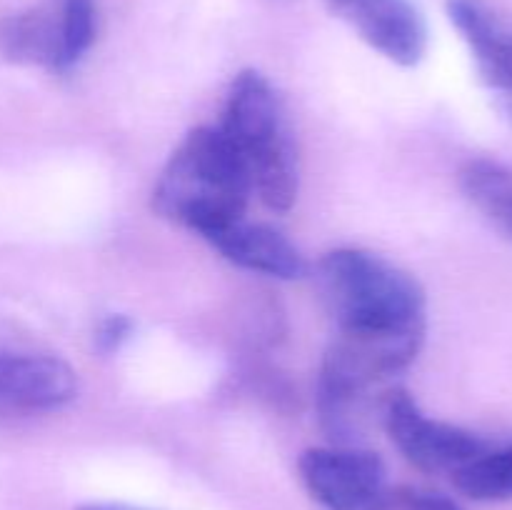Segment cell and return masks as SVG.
I'll list each match as a JSON object with an SVG mask.
<instances>
[{
    "label": "cell",
    "mask_w": 512,
    "mask_h": 510,
    "mask_svg": "<svg viewBox=\"0 0 512 510\" xmlns=\"http://www.w3.org/2000/svg\"><path fill=\"white\" fill-rule=\"evenodd\" d=\"M315 278L338 328L320 365L325 385L365 398L418 358L428 303L413 275L370 250L335 248L320 258Z\"/></svg>",
    "instance_id": "1"
},
{
    "label": "cell",
    "mask_w": 512,
    "mask_h": 510,
    "mask_svg": "<svg viewBox=\"0 0 512 510\" xmlns=\"http://www.w3.org/2000/svg\"><path fill=\"white\" fill-rule=\"evenodd\" d=\"M253 195L243 165L218 128H195L180 140L153 188L160 218L193 230H210L245 218Z\"/></svg>",
    "instance_id": "2"
},
{
    "label": "cell",
    "mask_w": 512,
    "mask_h": 510,
    "mask_svg": "<svg viewBox=\"0 0 512 510\" xmlns=\"http://www.w3.org/2000/svg\"><path fill=\"white\" fill-rule=\"evenodd\" d=\"M220 133L243 165L253 193L270 210L293 208L300 168L283 103L265 75L243 70L230 85Z\"/></svg>",
    "instance_id": "3"
},
{
    "label": "cell",
    "mask_w": 512,
    "mask_h": 510,
    "mask_svg": "<svg viewBox=\"0 0 512 510\" xmlns=\"http://www.w3.org/2000/svg\"><path fill=\"white\" fill-rule=\"evenodd\" d=\"M98 35L95 0H43L0 18V55L13 63L68 73Z\"/></svg>",
    "instance_id": "4"
},
{
    "label": "cell",
    "mask_w": 512,
    "mask_h": 510,
    "mask_svg": "<svg viewBox=\"0 0 512 510\" xmlns=\"http://www.w3.org/2000/svg\"><path fill=\"white\" fill-rule=\"evenodd\" d=\"M383 423L395 448L425 473H450L490 448V440L473 430L430 418L403 388L390 390L383 403Z\"/></svg>",
    "instance_id": "5"
},
{
    "label": "cell",
    "mask_w": 512,
    "mask_h": 510,
    "mask_svg": "<svg viewBox=\"0 0 512 510\" xmlns=\"http://www.w3.org/2000/svg\"><path fill=\"white\" fill-rule=\"evenodd\" d=\"M300 478L325 510H390L393 493L383 460L353 445L310 448L300 455Z\"/></svg>",
    "instance_id": "6"
},
{
    "label": "cell",
    "mask_w": 512,
    "mask_h": 510,
    "mask_svg": "<svg viewBox=\"0 0 512 510\" xmlns=\"http://www.w3.org/2000/svg\"><path fill=\"white\" fill-rule=\"evenodd\" d=\"M78 375L43 353H0V420L53 413L73 403Z\"/></svg>",
    "instance_id": "7"
},
{
    "label": "cell",
    "mask_w": 512,
    "mask_h": 510,
    "mask_svg": "<svg viewBox=\"0 0 512 510\" xmlns=\"http://www.w3.org/2000/svg\"><path fill=\"white\" fill-rule=\"evenodd\" d=\"M365 43L403 68H413L428 50V25L413 0H325Z\"/></svg>",
    "instance_id": "8"
},
{
    "label": "cell",
    "mask_w": 512,
    "mask_h": 510,
    "mask_svg": "<svg viewBox=\"0 0 512 510\" xmlns=\"http://www.w3.org/2000/svg\"><path fill=\"white\" fill-rule=\"evenodd\" d=\"M448 15L473 53L483 83L512 118V23L488 0H448Z\"/></svg>",
    "instance_id": "9"
},
{
    "label": "cell",
    "mask_w": 512,
    "mask_h": 510,
    "mask_svg": "<svg viewBox=\"0 0 512 510\" xmlns=\"http://www.w3.org/2000/svg\"><path fill=\"white\" fill-rule=\"evenodd\" d=\"M203 240H208L225 260L250 273L278 280H298L308 275V260L298 245L273 225L238 218L205 233Z\"/></svg>",
    "instance_id": "10"
},
{
    "label": "cell",
    "mask_w": 512,
    "mask_h": 510,
    "mask_svg": "<svg viewBox=\"0 0 512 510\" xmlns=\"http://www.w3.org/2000/svg\"><path fill=\"white\" fill-rule=\"evenodd\" d=\"M460 188L465 198L512 238V168L490 158H475L460 170Z\"/></svg>",
    "instance_id": "11"
},
{
    "label": "cell",
    "mask_w": 512,
    "mask_h": 510,
    "mask_svg": "<svg viewBox=\"0 0 512 510\" xmlns=\"http://www.w3.org/2000/svg\"><path fill=\"white\" fill-rule=\"evenodd\" d=\"M453 483L465 498L478 503H503L512 500V443L490 445L485 453L455 470Z\"/></svg>",
    "instance_id": "12"
},
{
    "label": "cell",
    "mask_w": 512,
    "mask_h": 510,
    "mask_svg": "<svg viewBox=\"0 0 512 510\" xmlns=\"http://www.w3.org/2000/svg\"><path fill=\"white\" fill-rule=\"evenodd\" d=\"M130 330H133V323L125 315L113 313L108 318L100 320L98 330H95V343L103 353H115L120 350V345L130 338Z\"/></svg>",
    "instance_id": "13"
},
{
    "label": "cell",
    "mask_w": 512,
    "mask_h": 510,
    "mask_svg": "<svg viewBox=\"0 0 512 510\" xmlns=\"http://www.w3.org/2000/svg\"><path fill=\"white\" fill-rule=\"evenodd\" d=\"M403 510H463L455 500L443 493H423V490H405L400 495Z\"/></svg>",
    "instance_id": "14"
},
{
    "label": "cell",
    "mask_w": 512,
    "mask_h": 510,
    "mask_svg": "<svg viewBox=\"0 0 512 510\" xmlns=\"http://www.w3.org/2000/svg\"><path fill=\"white\" fill-rule=\"evenodd\" d=\"M78 510H140V508H130V505H118V503H88V505H80Z\"/></svg>",
    "instance_id": "15"
}]
</instances>
